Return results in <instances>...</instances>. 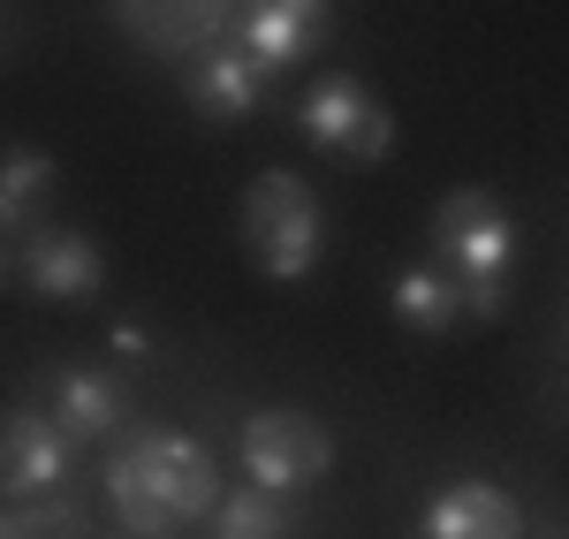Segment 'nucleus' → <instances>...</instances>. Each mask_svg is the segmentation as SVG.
Masks as SVG:
<instances>
[{
	"label": "nucleus",
	"mask_w": 569,
	"mask_h": 539,
	"mask_svg": "<svg viewBox=\"0 0 569 539\" xmlns=\"http://www.w3.org/2000/svg\"><path fill=\"white\" fill-rule=\"evenodd\" d=\"M418 539H525V509L493 479H456V487H440L426 501Z\"/></svg>",
	"instance_id": "f8f14e48"
},
{
	"label": "nucleus",
	"mask_w": 569,
	"mask_h": 539,
	"mask_svg": "<svg viewBox=\"0 0 569 539\" xmlns=\"http://www.w3.org/2000/svg\"><path fill=\"white\" fill-rule=\"evenodd\" d=\"M243 251L266 281H305L319 267V198H311L305 176L266 168L243 190Z\"/></svg>",
	"instance_id": "7ed1b4c3"
},
{
	"label": "nucleus",
	"mask_w": 569,
	"mask_h": 539,
	"mask_svg": "<svg viewBox=\"0 0 569 539\" xmlns=\"http://www.w3.org/2000/svg\"><path fill=\"white\" fill-rule=\"evenodd\" d=\"M122 31L160 61H198L228 39V0H114Z\"/></svg>",
	"instance_id": "9d476101"
},
{
	"label": "nucleus",
	"mask_w": 569,
	"mask_h": 539,
	"mask_svg": "<svg viewBox=\"0 0 569 539\" xmlns=\"http://www.w3.org/2000/svg\"><path fill=\"white\" fill-rule=\"evenodd\" d=\"M327 39V0H236V46L259 69H297Z\"/></svg>",
	"instance_id": "1a4fd4ad"
},
{
	"label": "nucleus",
	"mask_w": 569,
	"mask_h": 539,
	"mask_svg": "<svg viewBox=\"0 0 569 539\" xmlns=\"http://www.w3.org/2000/svg\"><path fill=\"white\" fill-rule=\"evenodd\" d=\"M297 130L342 168H380L395 144V114L380 107V91L365 77H319L305 91V107H297Z\"/></svg>",
	"instance_id": "20e7f679"
},
{
	"label": "nucleus",
	"mask_w": 569,
	"mask_h": 539,
	"mask_svg": "<svg viewBox=\"0 0 569 539\" xmlns=\"http://www.w3.org/2000/svg\"><path fill=\"white\" fill-rule=\"evenodd\" d=\"M213 501L220 471L206 441H190V433H130L122 456L107 463V509L122 517V532L176 539L182 525L213 517Z\"/></svg>",
	"instance_id": "f257e3e1"
},
{
	"label": "nucleus",
	"mask_w": 569,
	"mask_h": 539,
	"mask_svg": "<svg viewBox=\"0 0 569 539\" xmlns=\"http://www.w3.org/2000/svg\"><path fill=\"white\" fill-rule=\"evenodd\" d=\"M0 281H8V243H0Z\"/></svg>",
	"instance_id": "6ab92c4d"
},
{
	"label": "nucleus",
	"mask_w": 569,
	"mask_h": 539,
	"mask_svg": "<svg viewBox=\"0 0 569 539\" xmlns=\"http://www.w3.org/2000/svg\"><path fill=\"white\" fill-rule=\"evenodd\" d=\"M53 152H39V144H16V152H0V236L8 228H39V213H46V190H53Z\"/></svg>",
	"instance_id": "4468645a"
},
{
	"label": "nucleus",
	"mask_w": 569,
	"mask_h": 539,
	"mask_svg": "<svg viewBox=\"0 0 569 539\" xmlns=\"http://www.w3.org/2000/svg\"><path fill=\"white\" fill-rule=\"evenodd\" d=\"M122 539H144V532H122Z\"/></svg>",
	"instance_id": "aec40b11"
},
{
	"label": "nucleus",
	"mask_w": 569,
	"mask_h": 539,
	"mask_svg": "<svg viewBox=\"0 0 569 539\" xmlns=\"http://www.w3.org/2000/svg\"><path fill=\"white\" fill-rule=\"evenodd\" d=\"M0 539H16V501H0Z\"/></svg>",
	"instance_id": "a211bd4d"
},
{
	"label": "nucleus",
	"mask_w": 569,
	"mask_h": 539,
	"mask_svg": "<svg viewBox=\"0 0 569 539\" xmlns=\"http://www.w3.org/2000/svg\"><path fill=\"white\" fill-rule=\"evenodd\" d=\"M77 471V441L46 410H0V501H39L61 495Z\"/></svg>",
	"instance_id": "423d86ee"
},
{
	"label": "nucleus",
	"mask_w": 569,
	"mask_h": 539,
	"mask_svg": "<svg viewBox=\"0 0 569 539\" xmlns=\"http://www.w3.org/2000/svg\"><path fill=\"white\" fill-rule=\"evenodd\" d=\"M46 418L77 449H99L107 433H122V380L107 365H53L46 372Z\"/></svg>",
	"instance_id": "9b49d317"
},
{
	"label": "nucleus",
	"mask_w": 569,
	"mask_h": 539,
	"mask_svg": "<svg viewBox=\"0 0 569 539\" xmlns=\"http://www.w3.org/2000/svg\"><path fill=\"white\" fill-rule=\"evenodd\" d=\"M266 91H273V69H259L236 39H220V46H206L198 61H182V99H190V114H206V122H251L266 107Z\"/></svg>",
	"instance_id": "6e6552de"
},
{
	"label": "nucleus",
	"mask_w": 569,
	"mask_h": 539,
	"mask_svg": "<svg viewBox=\"0 0 569 539\" xmlns=\"http://www.w3.org/2000/svg\"><path fill=\"white\" fill-rule=\"evenodd\" d=\"M213 539H297L289 495H273V487H236V495H220L213 501Z\"/></svg>",
	"instance_id": "2eb2a0df"
},
{
	"label": "nucleus",
	"mask_w": 569,
	"mask_h": 539,
	"mask_svg": "<svg viewBox=\"0 0 569 539\" xmlns=\"http://www.w3.org/2000/svg\"><path fill=\"white\" fill-rule=\"evenodd\" d=\"M243 471H251V487H273V495H305L327 479V463H335V433L311 418V410H259V418H243Z\"/></svg>",
	"instance_id": "39448f33"
},
{
	"label": "nucleus",
	"mask_w": 569,
	"mask_h": 539,
	"mask_svg": "<svg viewBox=\"0 0 569 539\" xmlns=\"http://www.w3.org/2000/svg\"><path fill=\"white\" fill-rule=\"evenodd\" d=\"M433 259L471 297V319L509 312V267H517V221L493 190H448L433 206Z\"/></svg>",
	"instance_id": "f03ea898"
},
{
	"label": "nucleus",
	"mask_w": 569,
	"mask_h": 539,
	"mask_svg": "<svg viewBox=\"0 0 569 539\" xmlns=\"http://www.w3.org/2000/svg\"><path fill=\"white\" fill-rule=\"evenodd\" d=\"M107 350H114V358H152V335H144L137 319H114V327H107Z\"/></svg>",
	"instance_id": "f3484780"
},
{
	"label": "nucleus",
	"mask_w": 569,
	"mask_h": 539,
	"mask_svg": "<svg viewBox=\"0 0 569 539\" xmlns=\"http://www.w3.org/2000/svg\"><path fill=\"white\" fill-rule=\"evenodd\" d=\"M388 312L410 335H456L463 312H471V297H463V281L440 267V259H418V267H402L388 281Z\"/></svg>",
	"instance_id": "ddd939ff"
},
{
	"label": "nucleus",
	"mask_w": 569,
	"mask_h": 539,
	"mask_svg": "<svg viewBox=\"0 0 569 539\" xmlns=\"http://www.w3.org/2000/svg\"><path fill=\"white\" fill-rule=\"evenodd\" d=\"M16 273H23V289L46 297V305H84V297L107 289V259H99V243H91L84 228H53V221L23 236Z\"/></svg>",
	"instance_id": "0eeeda50"
},
{
	"label": "nucleus",
	"mask_w": 569,
	"mask_h": 539,
	"mask_svg": "<svg viewBox=\"0 0 569 539\" xmlns=\"http://www.w3.org/2000/svg\"><path fill=\"white\" fill-rule=\"evenodd\" d=\"M84 509L77 495L61 487V495H39V501H16V539H84Z\"/></svg>",
	"instance_id": "dca6fc26"
}]
</instances>
